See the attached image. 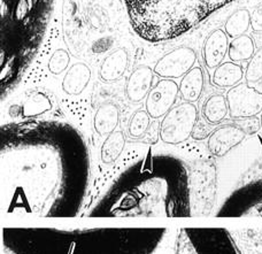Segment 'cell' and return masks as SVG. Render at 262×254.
Returning <instances> with one entry per match:
<instances>
[{"label":"cell","mask_w":262,"mask_h":254,"mask_svg":"<svg viewBox=\"0 0 262 254\" xmlns=\"http://www.w3.org/2000/svg\"><path fill=\"white\" fill-rule=\"evenodd\" d=\"M120 121L119 107L113 102H106L99 106L93 119V126L100 136H110L118 128Z\"/></svg>","instance_id":"obj_14"},{"label":"cell","mask_w":262,"mask_h":254,"mask_svg":"<svg viewBox=\"0 0 262 254\" xmlns=\"http://www.w3.org/2000/svg\"><path fill=\"white\" fill-rule=\"evenodd\" d=\"M251 27L255 32H262V5L251 15Z\"/></svg>","instance_id":"obj_27"},{"label":"cell","mask_w":262,"mask_h":254,"mask_svg":"<svg viewBox=\"0 0 262 254\" xmlns=\"http://www.w3.org/2000/svg\"><path fill=\"white\" fill-rule=\"evenodd\" d=\"M196 241L223 254H262V229L199 230ZM199 254H219L200 248Z\"/></svg>","instance_id":"obj_3"},{"label":"cell","mask_w":262,"mask_h":254,"mask_svg":"<svg viewBox=\"0 0 262 254\" xmlns=\"http://www.w3.org/2000/svg\"><path fill=\"white\" fill-rule=\"evenodd\" d=\"M128 52L124 49H118L102 61L99 69V77L106 83L118 81L128 69Z\"/></svg>","instance_id":"obj_12"},{"label":"cell","mask_w":262,"mask_h":254,"mask_svg":"<svg viewBox=\"0 0 262 254\" xmlns=\"http://www.w3.org/2000/svg\"><path fill=\"white\" fill-rule=\"evenodd\" d=\"M179 93L180 87L176 82L169 78L161 79L152 88L145 99V111L152 119H160L175 105Z\"/></svg>","instance_id":"obj_7"},{"label":"cell","mask_w":262,"mask_h":254,"mask_svg":"<svg viewBox=\"0 0 262 254\" xmlns=\"http://www.w3.org/2000/svg\"><path fill=\"white\" fill-rule=\"evenodd\" d=\"M243 77H244V70L242 66L229 61V62L221 64L217 68H215L212 76V83L219 88L231 89L238 86Z\"/></svg>","instance_id":"obj_16"},{"label":"cell","mask_w":262,"mask_h":254,"mask_svg":"<svg viewBox=\"0 0 262 254\" xmlns=\"http://www.w3.org/2000/svg\"><path fill=\"white\" fill-rule=\"evenodd\" d=\"M154 70L148 66H140L131 73L125 86V95L130 102L138 103L152 90Z\"/></svg>","instance_id":"obj_10"},{"label":"cell","mask_w":262,"mask_h":254,"mask_svg":"<svg viewBox=\"0 0 262 254\" xmlns=\"http://www.w3.org/2000/svg\"><path fill=\"white\" fill-rule=\"evenodd\" d=\"M260 121H261V128H262V113H261V119H260Z\"/></svg>","instance_id":"obj_28"},{"label":"cell","mask_w":262,"mask_h":254,"mask_svg":"<svg viewBox=\"0 0 262 254\" xmlns=\"http://www.w3.org/2000/svg\"><path fill=\"white\" fill-rule=\"evenodd\" d=\"M233 0H124L134 30L144 38H176Z\"/></svg>","instance_id":"obj_2"},{"label":"cell","mask_w":262,"mask_h":254,"mask_svg":"<svg viewBox=\"0 0 262 254\" xmlns=\"http://www.w3.org/2000/svg\"><path fill=\"white\" fill-rule=\"evenodd\" d=\"M245 78L247 83H256L262 78V49L255 52L247 65Z\"/></svg>","instance_id":"obj_23"},{"label":"cell","mask_w":262,"mask_h":254,"mask_svg":"<svg viewBox=\"0 0 262 254\" xmlns=\"http://www.w3.org/2000/svg\"><path fill=\"white\" fill-rule=\"evenodd\" d=\"M204 72L200 67H193L183 76L180 84V93L182 98L188 102H195L204 90Z\"/></svg>","instance_id":"obj_15"},{"label":"cell","mask_w":262,"mask_h":254,"mask_svg":"<svg viewBox=\"0 0 262 254\" xmlns=\"http://www.w3.org/2000/svg\"><path fill=\"white\" fill-rule=\"evenodd\" d=\"M229 50L228 35L222 29H217L210 34L205 41L203 55L204 62L208 69L217 68L223 64Z\"/></svg>","instance_id":"obj_11"},{"label":"cell","mask_w":262,"mask_h":254,"mask_svg":"<svg viewBox=\"0 0 262 254\" xmlns=\"http://www.w3.org/2000/svg\"><path fill=\"white\" fill-rule=\"evenodd\" d=\"M152 117L148 115L146 111H137L134 113L131 116L129 125H128V133L131 138H142L143 136L146 134L147 129L149 128V123H151Z\"/></svg>","instance_id":"obj_21"},{"label":"cell","mask_w":262,"mask_h":254,"mask_svg":"<svg viewBox=\"0 0 262 254\" xmlns=\"http://www.w3.org/2000/svg\"><path fill=\"white\" fill-rule=\"evenodd\" d=\"M229 113L227 98L222 95H213L205 101L203 116L209 124H219Z\"/></svg>","instance_id":"obj_17"},{"label":"cell","mask_w":262,"mask_h":254,"mask_svg":"<svg viewBox=\"0 0 262 254\" xmlns=\"http://www.w3.org/2000/svg\"><path fill=\"white\" fill-rule=\"evenodd\" d=\"M255 53V45L250 36H239L229 43L228 55L232 62L251 60Z\"/></svg>","instance_id":"obj_19"},{"label":"cell","mask_w":262,"mask_h":254,"mask_svg":"<svg viewBox=\"0 0 262 254\" xmlns=\"http://www.w3.org/2000/svg\"><path fill=\"white\" fill-rule=\"evenodd\" d=\"M53 5L54 0H0L3 95L18 83L38 53Z\"/></svg>","instance_id":"obj_1"},{"label":"cell","mask_w":262,"mask_h":254,"mask_svg":"<svg viewBox=\"0 0 262 254\" xmlns=\"http://www.w3.org/2000/svg\"><path fill=\"white\" fill-rule=\"evenodd\" d=\"M251 27V14L247 9H241L233 13L228 18L224 26V31L230 38H237V37L245 35V32Z\"/></svg>","instance_id":"obj_20"},{"label":"cell","mask_w":262,"mask_h":254,"mask_svg":"<svg viewBox=\"0 0 262 254\" xmlns=\"http://www.w3.org/2000/svg\"><path fill=\"white\" fill-rule=\"evenodd\" d=\"M70 61V56L67 51L64 50H57L51 56L49 62L50 72L54 75H59L67 69Z\"/></svg>","instance_id":"obj_24"},{"label":"cell","mask_w":262,"mask_h":254,"mask_svg":"<svg viewBox=\"0 0 262 254\" xmlns=\"http://www.w3.org/2000/svg\"><path fill=\"white\" fill-rule=\"evenodd\" d=\"M125 146V136L123 131H114L102 144L101 147V161L110 164L115 162L122 154Z\"/></svg>","instance_id":"obj_18"},{"label":"cell","mask_w":262,"mask_h":254,"mask_svg":"<svg viewBox=\"0 0 262 254\" xmlns=\"http://www.w3.org/2000/svg\"><path fill=\"white\" fill-rule=\"evenodd\" d=\"M91 78V69L85 64L77 62L68 69L62 81V89L66 93L78 96L85 90Z\"/></svg>","instance_id":"obj_13"},{"label":"cell","mask_w":262,"mask_h":254,"mask_svg":"<svg viewBox=\"0 0 262 254\" xmlns=\"http://www.w3.org/2000/svg\"><path fill=\"white\" fill-rule=\"evenodd\" d=\"M210 128L208 124L204 123V122H196V124L194 126L193 129V133H192V136L191 137L196 139V140H201V139H205L206 137H209L210 134Z\"/></svg>","instance_id":"obj_26"},{"label":"cell","mask_w":262,"mask_h":254,"mask_svg":"<svg viewBox=\"0 0 262 254\" xmlns=\"http://www.w3.org/2000/svg\"><path fill=\"white\" fill-rule=\"evenodd\" d=\"M238 195L244 197V201L229 203L222 209L223 215L262 216V180L242 189Z\"/></svg>","instance_id":"obj_8"},{"label":"cell","mask_w":262,"mask_h":254,"mask_svg":"<svg viewBox=\"0 0 262 254\" xmlns=\"http://www.w3.org/2000/svg\"><path fill=\"white\" fill-rule=\"evenodd\" d=\"M198 122V110L192 102L184 101L172 107L163 116L159 135L163 143L177 145L184 143L192 136Z\"/></svg>","instance_id":"obj_4"},{"label":"cell","mask_w":262,"mask_h":254,"mask_svg":"<svg viewBox=\"0 0 262 254\" xmlns=\"http://www.w3.org/2000/svg\"><path fill=\"white\" fill-rule=\"evenodd\" d=\"M235 124L241 128L246 135H253L258 133L261 128V121L258 117H245V119L235 120Z\"/></svg>","instance_id":"obj_25"},{"label":"cell","mask_w":262,"mask_h":254,"mask_svg":"<svg viewBox=\"0 0 262 254\" xmlns=\"http://www.w3.org/2000/svg\"><path fill=\"white\" fill-rule=\"evenodd\" d=\"M52 103L46 98L43 93H37V95L32 96L29 100H28L25 106H23V115L27 117H32L43 114L44 112L51 110Z\"/></svg>","instance_id":"obj_22"},{"label":"cell","mask_w":262,"mask_h":254,"mask_svg":"<svg viewBox=\"0 0 262 254\" xmlns=\"http://www.w3.org/2000/svg\"><path fill=\"white\" fill-rule=\"evenodd\" d=\"M246 134L236 124H226L215 129L208 137L207 146L214 157L221 158L239 145Z\"/></svg>","instance_id":"obj_9"},{"label":"cell","mask_w":262,"mask_h":254,"mask_svg":"<svg viewBox=\"0 0 262 254\" xmlns=\"http://www.w3.org/2000/svg\"><path fill=\"white\" fill-rule=\"evenodd\" d=\"M229 116L232 120L254 117L262 113V92L241 82L227 92Z\"/></svg>","instance_id":"obj_5"},{"label":"cell","mask_w":262,"mask_h":254,"mask_svg":"<svg viewBox=\"0 0 262 254\" xmlns=\"http://www.w3.org/2000/svg\"><path fill=\"white\" fill-rule=\"evenodd\" d=\"M195 61V52L188 46H183L163 55L153 70L162 78H181L193 68Z\"/></svg>","instance_id":"obj_6"}]
</instances>
